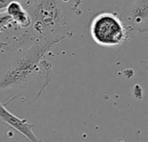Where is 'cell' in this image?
Segmentation results:
<instances>
[{
    "label": "cell",
    "mask_w": 148,
    "mask_h": 142,
    "mask_svg": "<svg viewBox=\"0 0 148 142\" xmlns=\"http://www.w3.org/2000/svg\"><path fill=\"white\" fill-rule=\"evenodd\" d=\"M5 12L12 18L15 24L21 29H27L31 25V18L24 6L18 1H12L8 4Z\"/></svg>",
    "instance_id": "6"
},
{
    "label": "cell",
    "mask_w": 148,
    "mask_h": 142,
    "mask_svg": "<svg viewBox=\"0 0 148 142\" xmlns=\"http://www.w3.org/2000/svg\"><path fill=\"white\" fill-rule=\"evenodd\" d=\"M93 40L103 47H117L129 39L130 32L117 13L102 12L91 22Z\"/></svg>",
    "instance_id": "3"
},
{
    "label": "cell",
    "mask_w": 148,
    "mask_h": 142,
    "mask_svg": "<svg viewBox=\"0 0 148 142\" xmlns=\"http://www.w3.org/2000/svg\"><path fill=\"white\" fill-rule=\"evenodd\" d=\"M116 142H126L125 141H123V140H120V141H118Z\"/></svg>",
    "instance_id": "9"
},
{
    "label": "cell",
    "mask_w": 148,
    "mask_h": 142,
    "mask_svg": "<svg viewBox=\"0 0 148 142\" xmlns=\"http://www.w3.org/2000/svg\"><path fill=\"white\" fill-rule=\"evenodd\" d=\"M66 3H71L80 14L72 0H35L26 8L36 36L54 45L73 35L67 23Z\"/></svg>",
    "instance_id": "2"
},
{
    "label": "cell",
    "mask_w": 148,
    "mask_h": 142,
    "mask_svg": "<svg viewBox=\"0 0 148 142\" xmlns=\"http://www.w3.org/2000/svg\"><path fill=\"white\" fill-rule=\"evenodd\" d=\"M0 121L6 123L9 127L15 129L30 142H42L33 131L34 126L27 121L26 119H20L11 114L6 107L0 103Z\"/></svg>",
    "instance_id": "5"
},
{
    "label": "cell",
    "mask_w": 148,
    "mask_h": 142,
    "mask_svg": "<svg viewBox=\"0 0 148 142\" xmlns=\"http://www.w3.org/2000/svg\"><path fill=\"white\" fill-rule=\"evenodd\" d=\"M13 25H16L12 18L4 11L0 13V32Z\"/></svg>",
    "instance_id": "7"
},
{
    "label": "cell",
    "mask_w": 148,
    "mask_h": 142,
    "mask_svg": "<svg viewBox=\"0 0 148 142\" xmlns=\"http://www.w3.org/2000/svg\"><path fill=\"white\" fill-rule=\"evenodd\" d=\"M120 18L128 31H148V0H135L129 3L122 10Z\"/></svg>",
    "instance_id": "4"
},
{
    "label": "cell",
    "mask_w": 148,
    "mask_h": 142,
    "mask_svg": "<svg viewBox=\"0 0 148 142\" xmlns=\"http://www.w3.org/2000/svg\"><path fill=\"white\" fill-rule=\"evenodd\" d=\"M73 2H74V3L75 4V6L76 7H78L79 8V6H80V4L82 3V0H72Z\"/></svg>",
    "instance_id": "8"
},
{
    "label": "cell",
    "mask_w": 148,
    "mask_h": 142,
    "mask_svg": "<svg viewBox=\"0 0 148 142\" xmlns=\"http://www.w3.org/2000/svg\"><path fill=\"white\" fill-rule=\"evenodd\" d=\"M52 46L36 36L31 46L16 50L8 67L0 73V89L20 88L29 83L38 73H49L51 66L45 55Z\"/></svg>",
    "instance_id": "1"
}]
</instances>
